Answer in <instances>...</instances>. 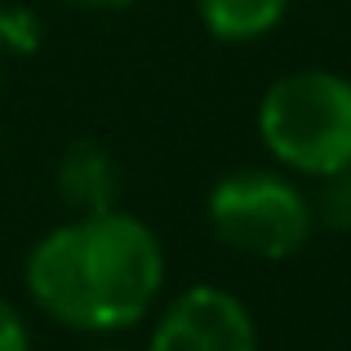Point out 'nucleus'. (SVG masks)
Returning <instances> with one entry per match:
<instances>
[{
    "label": "nucleus",
    "mask_w": 351,
    "mask_h": 351,
    "mask_svg": "<svg viewBox=\"0 0 351 351\" xmlns=\"http://www.w3.org/2000/svg\"><path fill=\"white\" fill-rule=\"evenodd\" d=\"M165 249L125 209H94L53 227L27 258V293L49 320L80 334H116L152 311Z\"/></svg>",
    "instance_id": "1"
},
{
    "label": "nucleus",
    "mask_w": 351,
    "mask_h": 351,
    "mask_svg": "<svg viewBox=\"0 0 351 351\" xmlns=\"http://www.w3.org/2000/svg\"><path fill=\"white\" fill-rule=\"evenodd\" d=\"M263 147L293 173L351 169V80L338 71L280 76L258 103Z\"/></svg>",
    "instance_id": "2"
},
{
    "label": "nucleus",
    "mask_w": 351,
    "mask_h": 351,
    "mask_svg": "<svg viewBox=\"0 0 351 351\" xmlns=\"http://www.w3.org/2000/svg\"><path fill=\"white\" fill-rule=\"evenodd\" d=\"M209 227L227 249L249 258H289L311 240L316 209L276 169H232L209 191Z\"/></svg>",
    "instance_id": "3"
},
{
    "label": "nucleus",
    "mask_w": 351,
    "mask_h": 351,
    "mask_svg": "<svg viewBox=\"0 0 351 351\" xmlns=\"http://www.w3.org/2000/svg\"><path fill=\"white\" fill-rule=\"evenodd\" d=\"M147 351H258V325L236 293L196 285L160 311Z\"/></svg>",
    "instance_id": "4"
},
{
    "label": "nucleus",
    "mask_w": 351,
    "mask_h": 351,
    "mask_svg": "<svg viewBox=\"0 0 351 351\" xmlns=\"http://www.w3.org/2000/svg\"><path fill=\"white\" fill-rule=\"evenodd\" d=\"M58 196L67 200L76 214H94V209H112L120 196V169L112 152L98 143H71L58 160Z\"/></svg>",
    "instance_id": "5"
},
{
    "label": "nucleus",
    "mask_w": 351,
    "mask_h": 351,
    "mask_svg": "<svg viewBox=\"0 0 351 351\" xmlns=\"http://www.w3.org/2000/svg\"><path fill=\"white\" fill-rule=\"evenodd\" d=\"M196 14L209 27V36L227 45H249L280 27L289 0H196Z\"/></svg>",
    "instance_id": "6"
},
{
    "label": "nucleus",
    "mask_w": 351,
    "mask_h": 351,
    "mask_svg": "<svg viewBox=\"0 0 351 351\" xmlns=\"http://www.w3.org/2000/svg\"><path fill=\"white\" fill-rule=\"evenodd\" d=\"M320 182H325V187H320L316 214L325 218L334 232H351V169H338Z\"/></svg>",
    "instance_id": "7"
},
{
    "label": "nucleus",
    "mask_w": 351,
    "mask_h": 351,
    "mask_svg": "<svg viewBox=\"0 0 351 351\" xmlns=\"http://www.w3.org/2000/svg\"><path fill=\"white\" fill-rule=\"evenodd\" d=\"M0 40L9 45L14 53H32L36 45H40V18L32 14V9H9L0 5Z\"/></svg>",
    "instance_id": "8"
},
{
    "label": "nucleus",
    "mask_w": 351,
    "mask_h": 351,
    "mask_svg": "<svg viewBox=\"0 0 351 351\" xmlns=\"http://www.w3.org/2000/svg\"><path fill=\"white\" fill-rule=\"evenodd\" d=\"M0 351H32V334H27V320L0 298Z\"/></svg>",
    "instance_id": "9"
},
{
    "label": "nucleus",
    "mask_w": 351,
    "mask_h": 351,
    "mask_svg": "<svg viewBox=\"0 0 351 351\" xmlns=\"http://www.w3.org/2000/svg\"><path fill=\"white\" fill-rule=\"evenodd\" d=\"M71 5H85V9H125L134 0H71Z\"/></svg>",
    "instance_id": "10"
},
{
    "label": "nucleus",
    "mask_w": 351,
    "mask_h": 351,
    "mask_svg": "<svg viewBox=\"0 0 351 351\" xmlns=\"http://www.w3.org/2000/svg\"><path fill=\"white\" fill-rule=\"evenodd\" d=\"M98 351H125V347H98Z\"/></svg>",
    "instance_id": "11"
}]
</instances>
